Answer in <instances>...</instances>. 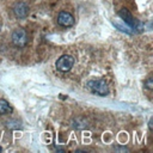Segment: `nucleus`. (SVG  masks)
<instances>
[{
    "mask_svg": "<svg viewBox=\"0 0 153 153\" xmlns=\"http://www.w3.org/2000/svg\"><path fill=\"white\" fill-rule=\"evenodd\" d=\"M118 16L124 20V23L127 24V25H129L133 30H134V32H136V31H142V29H143V25H142V23L141 22H139L137 19H135L133 16H131V13L127 10V8H121L120 11H118Z\"/></svg>",
    "mask_w": 153,
    "mask_h": 153,
    "instance_id": "nucleus-1",
    "label": "nucleus"
},
{
    "mask_svg": "<svg viewBox=\"0 0 153 153\" xmlns=\"http://www.w3.org/2000/svg\"><path fill=\"white\" fill-rule=\"evenodd\" d=\"M87 87L98 96H106L109 93V87L105 80L98 79V80H90L87 82Z\"/></svg>",
    "mask_w": 153,
    "mask_h": 153,
    "instance_id": "nucleus-2",
    "label": "nucleus"
},
{
    "mask_svg": "<svg viewBox=\"0 0 153 153\" xmlns=\"http://www.w3.org/2000/svg\"><path fill=\"white\" fill-rule=\"evenodd\" d=\"M11 38H12V43H13L16 47H18V48L25 47V45L27 44V42H29L27 32H26L24 29H22V27L16 29V30L12 32Z\"/></svg>",
    "mask_w": 153,
    "mask_h": 153,
    "instance_id": "nucleus-3",
    "label": "nucleus"
},
{
    "mask_svg": "<svg viewBox=\"0 0 153 153\" xmlns=\"http://www.w3.org/2000/svg\"><path fill=\"white\" fill-rule=\"evenodd\" d=\"M74 65V59L71 55H62L56 61V68L60 72H68Z\"/></svg>",
    "mask_w": 153,
    "mask_h": 153,
    "instance_id": "nucleus-4",
    "label": "nucleus"
},
{
    "mask_svg": "<svg viewBox=\"0 0 153 153\" xmlns=\"http://www.w3.org/2000/svg\"><path fill=\"white\" fill-rule=\"evenodd\" d=\"M57 24L63 27H71L74 25V17L66 11H62L57 16Z\"/></svg>",
    "mask_w": 153,
    "mask_h": 153,
    "instance_id": "nucleus-5",
    "label": "nucleus"
},
{
    "mask_svg": "<svg viewBox=\"0 0 153 153\" xmlns=\"http://www.w3.org/2000/svg\"><path fill=\"white\" fill-rule=\"evenodd\" d=\"M13 13L17 18L22 19V18H25L29 13V7L25 2H17L14 6H13Z\"/></svg>",
    "mask_w": 153,
    "mask_h": 153,
    "instance_id": "nucleus-6",
    "label": "nucleus"
},
{
    "mask_svg": "<svg viewBox=\"0 0 153 153\" xmlns=\"http://www.w3.org/2000/svg\"><path fill=\"white\" fill-rule=\"evenodd\" d=\"M11 112H12V108L10 106L8 102L5 99H0V115L11 114Z\"/></svg>",
    "mask_w": 153,
    "mask_h": 153,
    "instance_id": "nucleus-7",
    "label": "nucleus"
},
{
    "mask_svg": "<svg viewBox=\"0 0 153 153\" xmlns=\"http://www.w3.org/2000/svg\"><path fill=\"white\" fill-rule=\"evenodd\" d=\"M6 124H7V127L10 129H19V128H22L20 122L18 120H10V121L6 122Z\"/></svg>",
    "mask_w": 153,
    "mask_h": 153,
    "instance_id": "nucleus-8",
    "label": "nucleus"
},
{
    "mask_svg": "<svg viewBox=\"0 0 153 153\" xmlns=\"http://www.w3.org/2000/svg\"><path fill=\"white\" fill-rule=\"evenodd\" d=\"M114 25H115L116 27H118V30H121V31H123V32H127V33H133V32H134V30H133L129 25L123 26V25H121L120 23H114Z\"/></svg>",
    "mask_w": 153,
    "mask_h": 153,
    "instance_id": "nucleus-9",
    "label": "nucleus"
},
{
    "mask_svg": "<svg viewBox=\"0 0 153 153\" xmlns=\"http://www.w3.org/2000/svg\"><path fill=\"white\" fill-rule=\"evenodd\" d=\"M145 85H146V87H147L148 90H152V88H153V79L149 76V78L145 81Z\"/></svg>",
    "mask_w": 153,
    "mask_h": 153,
    "instance_id": "nucleus-10",
    "label": "nucleus"
},
{
    "mask_svg": "<svg viewBox=\"0 0 153 153\" xmlns=\"http://www.w3.org/2000/svg\"><path fill=\"white\" fill-rule=\"evenodd\" d=\"M0 152H1V147H0Z\"/></svg>",
    "mask_w": 153,
    "mask_h": 153,
    "instance_id": "nucleus-11",
    "label": "nucleus"
}]
</instances>
